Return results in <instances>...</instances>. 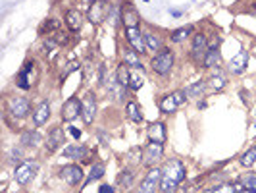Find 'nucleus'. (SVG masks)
<instances>
[{"instance_id": "nucleus-10", "label": "nucleus", "mask_w": 256, "mask_h": 193, "mask_svg": "<svg viewBox=\"0 0 256 193\" xmlns=\"http://www.w3.org/2000/svg\"><path fill=\"white\" fill-rule=\"evenodd\" d=\"M162 153H164V147H162V143H149V147L145 149V153H143V162L147 164V166H152L154 162H158L162 159Z\"/></svg>"}, {"instance_id": "nucleus-6", "label": "nucleus", "mask_w": 256, "mask_h": 193, "mask_svg": "<svg viewBox=\"0 0 256 193\" xmlns=\"http://www.w3.org/2000/svg\"><path fill=\"white\" fill-rule=\"evenodd\" d=\"M37 174V164H33V162H23V164H20L18 168H16V182L18 184H21V186H25L27 182H31L33 176Z\"/></svg>"}, {"instance_id": "nucleus-7", "label": "nucleus", "mask_w": 256, "mask_h": 193, "mask_svg": "<svg viewBox=\"0 0 256 193\" xmlns=\"http://www.w3.org/2000/svg\"><path fill=\"white\" fill-rule=\"evenodd\" d=\"M95 114H96V100L95 95H85L83 100H81V116L85 120V124H93L95 120Z\"/></svg>"}, {"instance_id": "nucleus-8", "label": "nucleus", "mask_w": 256, "mask_h": 193, "mask_svg": "<svg viewBox=\"0 0 256 193\" xmlns=\"http://www.w3.org/2000/svg\"><path fill=\"white\" fill-rule=\"evenodd\" d=\"M8 108H10L12 116H16V118H25L27 112H29V102H27V98H23V96H14V98H10Z\"/></svg>"}, {"instance_id": "nucleus-38", "label": "nucleus", "mask_w": 256, "mask_h": 193, "mask_svg": "<svg viewBox=\"0 0 256 193\" xmlns=\"http://www.w3.org/2000/svg\"><path fill=\"white\" fill-rule=\"evenodd\" d=\"M98 193H114V190H112L110 186H100V190H98Z\"/></svg>"}, {"instance_id": "nucleus-23", "label": "nucleus", "mask_w": 256, "mask_h": 193, "mask_svg": "<svg viewBox=\"0 0 256 193\" xmlns=\"http://www.w3.org/2000/svg\"><path fill=\"white\" fill-rule=\"evenodd\" d=\"M124 64L141 70V60H139V56H137L135 50H124Z\"/></svg>"}, {"instance_id": "nucleus-18", "label": "nucleus", "mask_w": 256, "mask_h": 193, "mask_svg": "<svg viewBox=\"0 0 256 193\" xmlns=\"http://www.w3.org/2000/svg\"><path fill=\"white\" fill-rule=\"evenodd\" d=\"M65 24H67V27H69L71 31H79L81 25H83V16H81V12H79V10H69V12L65 14Z\"/></svg>"}, {"instance_id": "nucleus-24", "label": "nucleus", "mask_w": 256, "mask_h": 193, "mask_svg": "<svg viewBox=\"0 0 256 193\" xmlns=\"http://www.w3.org/2000/svg\"><path fill=\"white\" fill-rule=\"evenodd\" d=\"M241 190L239 184H224V186H218V188H210L204 193H237Z\"/></svg>"}, {"instance_id": "nucleus-5", "label": "nucleus", "mask_w": 256, "mask_h": 193, "mask_svg": "<svg viewBox=\"0 0 256 193\" xmlns=\"http://www.w3.org/2000/svg\"><path fill=\"white\" fill-rule=\"evenodd\" d=\"M160 180H162V170H158V168L149 170L147 178H145L143 184L139 186V193H154V190H156L158 184H160Z\"/></svg>"}, {"instance_id": "nucleus-13", "label": "nucleus", "mask_w": 256, "mask_h": 193, "mask_svg": "<svg viewBox=\"0 0 256 193\" xmlns=\"http://www.w3.org/2000/svg\"><path fill=\"white\" fill-rule=\"evenodd\" d=\"M60 176L64 178L69 186H77L83 180V170L79 166H75V164H69V166H64L60 170Z\"/></svg>"}, {"instance_id": "nucleus-27", "label": "nucleus", "mask_w": 256, "mask_h": 193, "mask_svg": "<svg viewBox=\"0 0 256 193\" xmlns=\"http://www.w3.org/2000/svg\"><path fill=\"white\" fill-rule=\"evenodd\" d=\"M204 81H196V83H192V85H189L187 89H185V95L187 96H200L202 93H204Z\"/></svg>"}, {"instance_id": "nucleus-25", "label": "nucleus", "mask_w": 256, "mask_h": 193, "mask_svg": "<svg viewBox=\"0 0 256 193\" xmlns=\"http://www.w3.org/2000/svg\"><path fill=\"white\" fill-rule=\"evenodd\" d=\"M218 60H220V52L216 50V47L208 48L206 58H204V68H212V66H216L218 64Z\"/></svg>"}, {"instance_id": "nucleus-22", "label": "nucleus", "mask_w": 256, "mask_h": 193, "mask_svg": "<svg viewBox=\"0 0 256 193\" xmlns=\"http://www.w3.org/2000/svg\"><path fill=\"white\" fill-rule=\"evenodd\" d=\"M145 45L149 50H160L162 48V41L154 33H145Z\"/></svg>"}, {"instance_id": "nucleus-2", "label": "nucleus", "mask_w": 256, "mask_h": 193, "mask_svg": "<svg viewBox=\"0 0 256 193\" xmlns=\"http://www.w3.org/2000/svg\"><path fill=\"white\" fill-rule=\"evenodd\" d=\"M108 12H110V4L106 0H93V4L89 6V12H87V20L93 25H98L106 20Z\"/></svg>"}, {"instance_id": "nucleus-37", "label": "nucleus", "mask_w": 256, "mask_h": 193, "mask_svg": "<svg viewBox=\"0 0 256 193\" xmlns=\"http://www.w3.org/2000/svg\"><path fill=\"white\" fill-rule=\"evenodd\" d=\"M69 133H71L75 139H79V137H81V131H79L77 128H69Z\"/></svg>"}, {"instance_id": "nucleus-31", "label": "nucleus", "mask_w": 256, "mask_h": 193, "mask_svg": "<svg viewBox=\"0 0 256 193\" xmlns=\"http://www.w3.org/2000/svg\"><path fill=\"white\" fill-rule=\"evenodd\" d=\"M192 31L191 25H187V27H181V29H175L173 35H171V41L173 43H181V41H185L187 37H189V33Z\"/></svg>"}, {"instance_id": "nucleus-16", "label": "nucleus", "mask_w": 256, "mask_h": 193, "mask_svg": "<svg viewBox=\"0 0 256 193\" xmlns=\"http://www.w3.org/2000/svg\"><path fill=\"white\" fill-rule=\"evenodd\" d=\"M247 62H249V52L247 50H241L235 58H231V62H229V72L231 73H243L245 72V68H247Z\"/></svg>"}, {"instance_id": "nucleus-14", "label": "nucleus", "mask_w": 256, "mask_h": 193, "mask_svg": "<svg viewBox=\"0 0 256 193\" xmlns=\"http://www.w3.org/2000/svg\"><path fill=\"white\" fill-rule=\"evenodd\" d=\"M77 114H81V100H77L75 96L67 98L62 108V118L65 122H71L73 118H77Z\"/></svg>"}, {"instance_id": "nucleus-26", "label": "nucleus", "mask_w": 256, "mask_h": 193, "mask_svg": "<svg viewBox=\"0 0 256 193\" xmlns=\"http://www.w3.org/2000/svg\"><path fill=\"white\" fill-rule=\"evenodd\" d=\"M129 77H131V73L128 72V64H120V68H118V83L122 87H128Z\"/></svg>"}, {"instance_id": "nucleus-32", "label": "nucleus", "mask_w": 256, "mask_h": 193, "mask_svg": "<svg viewBox=\"0 0 256 193\" xmlns=\"http://www.w3.org/2000/svg\"><path fill=\"white\" fill-rule=\"evenodd\" d=\"M131 182H133V174H131V170H124V172L118 176V186H120V188H129Z\"/></svg>"}, {"instance_id": "nucleus-19", "label": "nucleus", "mask_w": 256, "mask_h": 193, "mask_svg": "<svg viewBox=\"0 0 256 193\" xmlns=\"http://www.w3.org/2000/svg\"><path fill=\"white\" fill-rule=\"evenodd\" d=\"M87 155L89 151L83 147V145H71L64 151L65 159H79V161H87Z\"/></svg>"}, {"instance_id": "nucleus-39", "label": "nucleus", "mask_w": 256, "mask_h": 193, "mask_svg": "<svg viewBox=\"0 0 256 193\" xmlns=\"http://www.w3.org/2000/svg\"><path fill=\"white\" fill-rule=\"evenodd\" d=\"M237 193H256L255 190H247V188H243V190H239Z\"/></svg>"}, {"instance_id": "nucleus-30", "label": "nucleus", "mask_w": 256, "mask_h": 193, "mask_svg": "<svg viewBox=\"0 0 256 193\" xmlns=\"http://www.w3.org/2000/svg\"><path fill=\"white\" fill-rule=\"evenodd\" d=\"M21 143L23 145H37V143H41V135L37 131H25L21 135Z\"/></svg>"}, {"instance_id": "nucleus-21", "label": "nucleus", "mask_w": 256, "mask_h": 193, "mask_svg": "<svg viewBox=\"0 0 256 193\" xmlns=\"http://www.w3.org/2000/svg\"><path fill=\"white\" fill-rule=\"evenodd\" d=\"M124 24L128 27H137L139 25V14L133 8H129V6L124 10Z\"/></svg>"}, {"instance_id": "nucleus-17", "label": "nucleus", "mask_w": 256, "mask_h": 193, "mask_svg": "<svg viewBox=\"0 0 256 193\" xmlns=\"http://www.w3.org/2000/svg\"><path fill=\"white\" fill-rule=\"evenodd\" d=\"M149 137L154 143H164L166 141V126L162 122H154L149 126Z\"/></svg>"}, {"instance_id": "nucleus-12", "label": "nucleus", "mask_w": 256, "mask_h": 193, "mask_svg": "<svg viewBox=\"0 0 256 193\" xmlns=\"http://www.w3.org/2000/svg\"><path fill=\"white\" fill-rule=\"evenodd\" d=\"M37 68H35V64L33 62H27V64L23 66V70H21V73H20V77H18V85L21 87V89H31V85L35 83V79H37V75L39 73H33L31 72H35Z\"/></svg>"}, {"instance_id": "nucleus-3", "label": "nucleus", "mask_w": 256, "mask_h": 193, "mask_svg": "<svg viewBox=\"0 0 256 193\" xmlns=\"http://www.w3.org/2000/svg\"><path fill=\"white\" fill-rule=\"evenodd\" d=\"M185 98H187L185 91H175V93H171V95H166L160 100V110L166 112V114L175 112V110L185 102Z\"/></svg>"}, {"instance_id": "nucleus-1", "label": "nucleus", "mask_w": 256, "mask_h": 193, "mask_svg": "<svg viewBox=\"0 0 256 193\" xmlns=\"http://www.w3.org/2000/svg\"><path fill=\"white\" fill-rule=\"evenodd\" d=\"M185 178V164L177 159H171L164 164L162 168V180H160V190L164 193H170L177 190V186L183 182Z\"/></svg>"}, {"instance_id": "nucleus-33", "label": "nucleus", "mask_w": 256, "mask_h": 193, "mask_svg": "<svg viewBox=\"0 0 256 193\" xmlns=\"http://www.w3.org/2000/svg\"><path fill=\"white\" fill-rule=\"evenodd\" d=\"M256 162V147H253V149H249L243 157H241V164L243 166H253Z\"/></svg>"}, {"instance_id": "nucleus-15", "label": "nucleus", "mask_w": 256, "mask_h": 193, "mask_svg": "<svg viewBox=\"0 0 256 193\" xmlns=\"http://www.w3.org/2000/svg\"><path fill=\"white\" fill-rule=\"evenodd\" d=\"M64 139H65L64 129L60 128V126L52 128L50 133H48V137H46V149H48V151H56V149L64 143Z\"/></svg>"}, {"instance_id": "nucleus-28", "label": "nucleus", "mask_w": 256, "mask_h": 193, "mask_svg": "<svg viewBox=\"0 0 256 193\" xmlns=\"http://www.w3.org/2000/svg\"><path fill=\"white\" fill-rule=\"evenodd\" d=\"M239 186L256 192V174H245V176H241L239 178Z\"/></svg>"}, {"instance_id": "nucleus-36", "label": "nucleus", "mask_w": 256, "mask_h": 193, "mask_svg": "<svg viewBox=\"0 0 256 193\" xmlns=\"http://www.w3.org/2000/svg\"><path fill=\"white\" fill-rule=\"evenodd\" d=\"M104 176V166L102 164H95L93 168H91V180H98V178H102Z\"/></svg>"}, {"instance_id": "nucleus-29", "label": "nucleus", "mask_w": 256, "mask_h": 193, "mask_svg": "<svg viewBox=\"0 0 256 193\" xmlns=\"http://www.w3.org/2000/svg\"><path fill=\"white\" fill-rule=\"evenodd\" d=\"M128 116L133 120V122H143V114H141V110H139V106L135 104V102H129L128 104Z\"/></svg>"}, {"instance_id": "nucleus-34", "label": "nucleus", "mask_w": 256, "mask_h": 193, "mask_svg": "<svg viewBox=\"0 0 256 193\" xmlns=\"http://www.w3.org/2000/svg\"><path fill=\"white\" fill-rule=\"evenodd\" d=\"M224 85H225V75L224 73H220V72H218L216 75H212V77H210V87H212V89H222Z\"/></svg>"}, {"instance_id": "nucleus-35", "label": "nucleus", "mask_w": 256, "mask_h": 193, "mask_svg": "<svg viewBox=\"0 0 256 193\" xmlns=\"http://www.w3.org/2000/svg\"><path fill=\"white\" fill-rule=\"evenodd\" d=\"M143 81H145V79H143L141 75H137V73H131V77H129V85H131V89H135V91L143 87Z\"/></svg>"}, {"instance_id": "nucleus-4", "label": "nucleus", "mask_w": 256, "mask_h": 193, "mask_svg": "<svg viewBox=\"0 0 256 193\" xmlns=\"http://www.w3.org/2000/svg\"><path fill=\"white\" fill-rule=\"evenodd\" d=\"M171 66H173V54H171L170 50H162L160 54H156V56L152 58V70H154L156 73H160V75L170 73Z\"/></svg>"}, {"instance_id": "nucleus-11", "label": "nucleus", "mask_w": 256, "mask_h": 193, "mask_svg": "<svg viewBox=\"0 0 256 193\" xmlns=\"http://www.w3.org/2000/svg\"><path fill=\"white\" fill-rule=\"evenodd\" d=\"M128 41L137 54L145 52V48H147V45H145V33L139 31V27H128Z\"/></svg>"}, {"instance_id": "nucleus-9", "label": "nucleus", "mask_w": 256, "mask_h": 193, "mask_svg": "<svg viewBox=\"0 0 256 193\" xmlns=\"http://www.w3.org/2000/svg\"><path fill=\"white\" fill-rule=\"evenodd\" d=\"M206 37L204 35H196L194 37V41H192V50H191V54H192V60L196 62V64H204V58H206Z\"/></svg>"}, {"instance_id": "nucleus-20", "label": "nucleus", "mask_w": 256, "mask_h": 193, "mask_svg": "<svg viewBox=\"0 0 256 193\" xmlns=\"http://www.w3.org/2000/svg\"><path fill=\"white\" fill-rule=\"evenodd\" d=\"M48 116H50V106H48L46 102H43V104L33 112V120H35L37 126H43V124L48 120Z\"/></svg>"}]
</instances>
